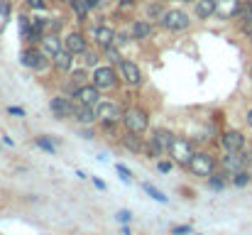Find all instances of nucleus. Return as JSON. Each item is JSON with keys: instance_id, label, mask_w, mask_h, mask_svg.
I'll return each mask as SVG.
<instances>
[{"instance_id": "26", "label": "nucleus", "mask_w": 252, "mask_h": 235, "mask_svg": "<svg viewBox=\"0 0 252 235\" xmlns=\"http://www.w3.org/2000/svg\"><path fill=\"white\" fill-rule=\"evenodd\" d=\"M49 20L52 17H32V30L39 32V34H47L49 32Z\"/></svg>"}, {"instance_id": "50", "label": "nucleus", "mask_w": 252, "mask_h": 235, "mask_svg": "<svg viewBox=\"0 0 252 235\" xmlns=\"http://www.w3.org/2000/svg\"><path fill=\"white\" fill-rule=\"evenodd\" d=\"M113 2H118V0H113Z\"/></svg>"}, {"instance_id": "17", "label": "nucleus", "mask_w": 252, "mask_h": 235, "mask_svg": "<svg viewBox=\"0 0 252 235\" xmlns=\"http://www.w3.org/2000/svg\"><path fill=\"white\" fill-rule=\"evenodd\" d=\"M223 169L233 176L235 171H240V169H248L245 167V155L243 152H225L223 157Z\"/></svg>"}, {"instance_id": "6", "label": "nucleus", "mask_w": 252, "mask_h": 235, "mask_svg": "<svg viewBox=\"0 0 252 235\" xmlns=\"http://www.w3.org/2000/svg\"><path fill=\"white\" fill-rule=\"evenodd\" d=\"M186 167H189V171L193 176H206L208 179L216 171V159H213V155H208V152H193L191 162Z\"/></svg>"}, {"instance_id": "35", "label": "nucleus", "mask_w": 252, "mask_h": 235, "mask_svg": "<svg viewBox=\"0 0 252 235\" xmlns=\"http://www.w3.org/2000/svg\"><path fill=\"white\" fill-rule=\"evenodd\" d=\"M25 2H27V7H32V10H37V12H44L47 5H49L47 0H25Z\"/></svg>"}, {"instance_id": "30", "label": "nucleus", "mask_w": 252, "mask_h": 235, "mask_svg": "<svg viewBox=\"0 0 252 235\" xmlns=\"http://www.w3.org/2000/svg\"><path fill=\"white\" fill-rule=\"evenodd\" d=\"M37 147H42L44 152H52V155L57 152V147H54V142H52V140H49L47 135H39V137H37Z\"/></svg>"}, {"instance_id": "19", "label": "nucleus", "mask_w": 252, "mask_h": 235, "mask_svg": "<svg viewBox=\"0 0 252 235\" xmlns=\"http://www.w3.org/2000/svg\"><path fill=\"white\" fill-rule=\"evenodd\" d=\"M216 7H218V0H196L193 2V15L198 20H208L216 15Z\"/></svg>"}, {"instance_id": "16", "label": "nucleus", "mask_w": 252, "mask_h": 235, "mask_svg": "<svg viewBox=\"0 0 252 235\" xmlns=\"http://www.w3.org/2000/svg\"><path fill=\"white\" fill-rule=\"evenodd\" d=\"M64 47H66L74 57H81L86 49H88V42H86V37L81 32H69L66 39H64Z\"/></svg>"}, {"instance_id": "40", "label": "nucleus", "mask_w": 252, "mask_h": 235, "mask_svg": "<svg viewBox=\"0 0 252 235\" xmlns=\"http://www.w3.org/2000/svg\"><path fill=\"white\" fill-rule=\"evenodd\" d=\"M84 2L88 5V10H98V7H100L105 0H84Z\"/></svg>"}, {"instance_id": "42", "label": "nucleus", "mask_w": 252, "mask_h": 235, "mask_svg": "<svg viewBox=\"0 0 252 235\" xmlns=\"http://www.w3.org/2000/svg\"><path fill=\"white\" fill-rule=\"evenodd\" d=\"M240 30H243V32L248 34V39H252V20L248 22V25H245V27H240Z\"/></svg>"}, {"instance_id": "41", "label": "nucleus", "mask_w": 252, "mask_h": 235, "mask_svg": "<svg viewBox=\"0 0 252 235\" xmlns=\"http://www.w3.org/2000/svg\"><path fill=\"white\" fill-rule=\"evenodd\" d=\"M7 113H10V115H22V118H25V108H17V105H10Z\"/></svg>"}, {"instance_id": "27", "label": "nucleus", "mask_w": 252, "mask_h": 235, "mask_svg": "<svg viewBox=\"0 0 252 235\" xmlns=\"http://www.w3.org/2000/svg\"><path fill=\"white\" fill-rule=\"evenodd\" d=\"M142 189H145V191L150 194V199H155V201H159V203H169L167 196H164V194H162L159 189H155L152 184H147V181H145V184H142Z\"/></svg>"}, {"instance_id": "48", "label": "nucleus", "mask_w": 252, "mask_h": 235, "mask_svg": "<svg viewBox=\"0 0 252 235\" xmlns=\"http://www.w3.org/2000/svg\"><path fill=\"white\" fill-rule=\"evenodd\" d=\"M57 2H69V0H57Z\"/></svg>"}, {"instance_id": "13", "label": "nucleus", "mask_w": 252, "mask_h": 235, "mask_svg": "<svg viewBox=\"0 0 252 235\" xmlns=\"http://www.w3.org/2000/svg\"><path fill=\"white\" fill-rule=\"evenodd\" d=\"M74 98H76L79 103L88 105V108H95V103L100 101V91H98L93 83H84V86L74 93Z\"/></svg>"}, {"instance_id": "5", "label": "nucleus", "mask_w": 252, "mask_h": 235, "mask_svg": "<svg viewBox=\"0 0 252 235\" xmlns=\"http://www.w3.org/2000/svg\"><path fill=\"white\" fill-rule=\"evenodd\" d=\"M159 25L169 30V32H184V30H189V25H191V17H189V12H184V10H167L162 17H159Z\"/></svg>"}, {"instance_id": "7", "label": "nucleus", "mask_w": 252, "mask_h": 235, "mask_svg": "<svg viewBox=\"0 0 252 235\" xmlns=\"http://www.w3.org/2000/svg\"><path fill=\"white\" fill-rule=\"evenodd\" d=\"M118 81H120V76H118V71L113 67H95L93 74H91V83L98 91H110V88L118 86Z\"/></svg>"}, {"instance_id": "29", "label": "nucleus", "mask_w": 252, "mask_h": 235, "mask_svg": "<svg viewBox=\"0 0 252 235\" xmlns=\"http://www.w3.org/2000/svg\"><path fill=\"white\" fill-rule=\"evenodd\" d=\"M208 186L216 189V191L225 189V176H223V174H211V176H208Z\"/></svg>"}, {"instance_id": "25", "label": "nucleus", "mask_w": 252, "mask_h": 235, "mask_svg": "<svg viewBox=\"0 0 252 235\" xmlns=\"http://www.w3.org/2000/svg\"><path fill=\"white\" fill-rule=\"evenodd\" d=\"M164 12H167V10H164V2H162V0H155V2L147 7V15H150V20H159Z\"/></svg>"}, {"instance_id": "2", "label": "nucleus", "mask_w": 252, "mask_h": 235, "mask_svg": "<svg viewBox=\"0 0 252 235\" xmlns=\"http://www.w3.org/2000/svg\"><path fill=\"white\" fill-rule=\"evenodd\" d=\"M20 64L32 69V71H47L49 64H52V57L44 52V49H37V47H27L22 54H20Z\"/></svg>"}, {"instance_id": "18", "label": "nucleus", "mask_w": 252, "mask_h": 235, "mask_svg": "<svg viewBox=\"0 0 252 235\" xmlns=\"http://www.w3.org/2000/svg\"><path fill=\"white\" fill-rule=\"evenodd\" d=\"M120 140H123V145H125L130 152H135V155L147 152V142H145V140H142V135H137V133H130V130H127Z\"/></svg>"}, {"instance_id": "37", "label": "nucleus", "mask_w": 252, "mask_h": 235, "mask_svg": "<svg viewBox=\"0 0 252 235\" xmlns=\"http://www.w3.org/2000/svg\"><path fill=\"white\" fill-rule=\"evenodd\" d=\"M157 169H159L162 174H169V171H171V162H167V159H157Z\"/></svg>"}, {"instance_id": "9", "label": "nucleus", "mask_w": 252, "mask_h": 235, "mask_svg": "<svg viewBox=\"0 0 252 235\" xmlns=\"http://www.w3.org/2000/svg\"><path fill=\"white\" fill-rule=\"evenodd\" d=\"M193 145L189 142V140H184V137H174V142H171V147H169V157L176 162V164H189L191 162V157H193Z\"/></svg>"}, {"instance_id": "34", "label": "nucleus", "mask_w": 252, "mask_h": 235, "mask_svg": "<svg viewBox=\"0 0 252 235\" xmlns=\"http://www.w3.org/2000/svg\"><path fill=\"white\" fill-rule=\"evenodd\" d=\"M115 171L120 174V179H123V181H127V184L132 181V174H130V169H127L125 164H115Z\"/></svg>"}, {"instance_id": "15", "label": "nucleus", "mask_w": 252, "mask_h": 235, "mask_svg": "<svg viewBox=\"0 0 252 235\" xmlns=\"http://www.w3.org/2000/svg\"><path fill=\"white\" fill-rule=\"evenodd\" d=\"M243 2L240 0H218V7H216V15L220 20H235L238 12H240Z\"/></svg>"}, {"instance_id": "44", "label": "nucleus", "mask_w": 252, "mask_h": 235, "mask_svg": "<svg viewBox=\"0 0 252 235\" xmlns=\"http://www.w3.org/2000/svg\"><path fill=\"white\" fill-rule=\"evenodd\" d=\"M93 184H95V186H98V189H100V191H105V184H103V181H100V179H93Z\"/></svg>"}, {"instance_id": "20", "label": "nucleus", "mask_w": 252, "mask_h": 235, "mask_svg": "<svg viewBox=\"0 0 252 235\" xmlns=\"http://www.w3.org/2000/svg\"><path fill=\"white\" fill-rule=\"evenodd\" d=\"M79 125H91V123H95L98 118H95V110L93 108H88L84 103H76L74 105V115H71Z\"/></svg>"}, {"instance_id": "14", "label": "nucleus", "mask_w": 252, "mask_h": 235, "mask_svg": "<svg viewBox=\"0 0 252 235\" xmlns=\"http://www.w3.org/2000/svg\"><path fill=\"white\" fill-rule=\"evenodd\" d=\"M52 64H54V69H57V71L69 74V71L74 69V54H71L66 47H62V49L52 57Z\"/></svg>"}, {"instance_id": "8", "label": "nucleus", "mask_w": 252, "mask_h": 235, "mask_svg": "<svg viewBox=\"0 0 252 235\" xmlns=\"http://www.w3.org/2000/svg\"><path fill=\"white\" fill-rule=\"evenodd\" d=\"M118 67H120V78H123L127 86L140 88V86L145 83V74H142L140 64H135L132 59H120V62H118Z\"/></svg>"}, {"instance_id": "11", "label": "nucleus", "mask_w": 252, "mask_h": 235, "mask_svg": "<svg viewBox=\"0 0 252 235\" xmlns=\"http://www.w3.org/2000/svg\"><path fill=\"white\" fill-rule=\"evenodd\" d=\"M93 39H95V47L105 52V49L115 47V30L110 25H98L93 30Z\"/></svg>"}, {"instance_id": "28", "label": "nucleus", "mask_w": 252, "mask_h": 235, "mask_svg": "<svg viewBox=\"0 0 252 235\" xmlns=\"http://www.w3.org/2000/svg\"><path fill=\"white\" fill-rule=\"evenodd\" d=\"M69 81H71V91L76 93V91H79V88H81V86L86 83V71H84V69H81V71H74Z\"/></svg>"}, {"instance_id": "1", "label": "nucleus", "mask_w": 252, "mask_h": 235, "mask_svg": "<svg viewBox=\"0 0 252 235\" xmlns=\"http://www.w3.org/2000/svg\"><path fill=\"white\" fill-rule=\"evenodd\" d=\"M171 142H174V135L167 128H155L147 137V155L152 159H162V155H169Z\"/></svg>"}, {"instance_id": "31", "label": "nucleus", "mask_w": 252, "mask_h": 235, "mask_svg": "<svg viewBox=\"0 0 252 235\" xmlns=\"http://www.w3.org/2000/svg\"><path fill=\"white\" fill-rule=\"evenodd\" d=\"M81 64H84V67H95V64H98V54L91 52V49H86L84 54H81Z\"/></svg>"}, {"instance_id": "32", "label": "nucleus", "mask_w": 252, "mask_h": 235, "mask_svg": "<svg viewBox=\"0 0 252 235\" xmlns=\"http://www.w3.org/2000/svg\"><path fill=\"white\" fill-rule=\"evenodd\" d=\"M17 27H20V37H25V34L30 32V27H32V17H27V15H20V22H17Z\"/></svg>"}, {"instance_id": "47", "label": "nucleus", "mask_w": 252, "mask_h": 235, "mask_svg": "<svg viewBox=\"0 0 252 235\" xmlns=\"http://www.w3.org/2000/svg\"><path fill=\"white\" fill-rule=\"evenodd\" d=\"M248 74H250V78H252V64H250V67H248Z\"/></svg>"}, {"instance_id": "38", "label": "nucleus", "mask_w": 252, "mask_h": 235, "mask_svg": "<svg viewBox=\"0 0 252 235\" xmlns=\"http://www.w3.org/2000/svg\"><path fill=\"white\" fill-rule=\"evenodd\" d=\"M191 233V226H174L171 228V235H186Z\"/></svg>"}, {"instance_id": "45", "label": "nucleus", "mask_w": 252, "mask_h": 235, "mask_svg": "<svg viewBox=\"0 0 252 235\" xmlns=\"http://www.w3.org/2000/svg\"><path fill=\"white\" fill-rule=\"evenodd\" d=\"M245 120H248V125H250V128H252V108H250V110H248V118H245Z\"/></svg>"}, {"instance_id": "24", "label": "nucleus", "mask_w": 252, "mask_h": 235, "mask_svg": "<svg viewBox=\"0 0 252 235\" xmlns=\"http://www.w3.org/2000/svg\"><path fill=\"white\" fill-rule=\"evenodd\" d=\"M250 169H240V171H235L233 174V186H238V189H243V186H248L250 184Z\"/></svg>"}, {"instance_id": "23", "label": "nucleus", "mask_w": 252, "mask_h": 235, "mask_svg": "<svg viewBox=\"0 0 252 235\" xmlns=\"http://www.w3.org/2000/svg\"><path fill=\"white\" fill-rule=\"evenodd\" d=\"M66 5L74 10V15H76V20H79V22H84L86 17H88V12H91V10H88V5H86L84 0H69Z\"/></svg>"}, {"instance_id": "3", "label": "nucleus", "mask_w": 252, "mask_h": 235, "mask_svg": "<svg viewBox=\"0 0 252 235\" xmlns=\"http://www.w3.org/2000/svg\"><path fill=\"white\" fill-rule=\"evenodd\" d=\"M123 125L125 130L130 133H137V135H145L150 130V115L142 110V108H130L123 113Z\"/></svg>"}, {"instance_id": "21", "label": "nucleus", "mask_w": 252, "mask_h": 235, "mask_svg": "<svg viewBox=\"0 0 252 235\" xmlns=\"http://www.w3.org/2000/svg\"><path fill=\"white\" fill-rule=\"evenodd\" d=\"M130 34H132V39H147L150 34H152V22L150 20H135L132 22V27H130Z\"/></svg>"}, {"instance_id": "39", "label": "nucleus", "mask_w": 252, "mask_h": 235, "mask_svg": "<svg viewBox=\"0 0 252 235\" xmlns=\"http://www.w3.org/2000/svg\"><path fill=\"white\" fill-rule=\"evenodd\" d=\"M130 218H132L130 211H120V213H118V221H120V223H130Z\"/></svg>"}, {"instance_id": "22", "label": "nucleus", "mask_w": 252, "mask_h": 235, "mask_svg": "<svg viewBox=\"0 0 252 235\" xmlns=\"http://www.w3.org/2000/svg\"><path fill=\"white\" fill-rule=\"evenodd\" d=\"M39 44H42V49H44L49 57H54V54L64 47V44H62V39H59V34H54V32H47V34L42 37V42H39Z\"/></svg>"}, {"instance_id": "33", "label": "nucleus", "mask_w": 252, "mask_h": 235, "mask_svg": "<svg viewBox=\"0 0 252 235\" xmlns=\"http://www.w3.org/2000/svg\"><path fill=\"white\" fill-rule=\"evenodd\" d=\"M130 39H132L130 32H115V47H125Z\"/></svg>"}, {"instance_id": "46", "label": "nucleus", "mask_w": 252, "mask_h": 235, "mask_svg": "<svg viewBox=\"0 0 252 235\" xmlns=\"http://www.w3.org/2000/svg\"><path fill=\"white\" fill-rule=\"evenodd\" d=\"M123 235H132V231H130V228H127L125 223H123Z\"/></svg>"}, {"instance_id": "10", "label": "nucleus", "mask_w": 252, "mask_h": 235, "mask_svg": "<svg viewBox=\"0 0 252 235\" xmlns=\"http://www.w3.org/2000/svg\"><path fill=\"white\" fill-rule=\"evenodd\" d=\"M220 145H223L225 152H243L248 140H245V135L240 130H225L223 137H220Z\"/></svg>"}, {"instance_id": "4", "label": "nucleus", "mask_w": 252, "mask_h": 235, "mask_svg": "<svg viewBox=\"0 0 252 235\" xmlns=\"http://www.w3.org/2000/svg\"><path fill=\"white\" fill-rule=\"evenodd\" d=\"M95 118L103 123V125H115V123H120L123 120V110H120V105L115 103V101H98L95 103Z\"/></svg>"}, {"instance_id": "12", "label": "nucleus", "mask_w": 252, "mask_h": 235, "mask_svg": "<svg viewBox=\"0 0 252 235\" xmlns=\"http://www.w3.org/2000/svg\"><path fill=\"white\" fill-rule=\"evenodd\" d=\"M49 110L54 113V118H71L74 115V103L66 98V96H54L49 101Z\"/></svg>"}, {"instance_id": "43", "label": "nucleus", "mask_w": 252, "mask_h": 235, "mask_svg": "<svg viewBox=\"0 0 252 235\" xmlns=\"http://www.w3.org/2000/svg\"><path fill=\"white\" fill-rule=\"evenodd\" d=\"M135 2H137V0H118V5H120V7H132Z\"/></svg>"}, {"instance_id": "49", "label": "nucleus", "mask_w": 252, "mask_h": 235, "mask_svg": "<svg viewBox=\"0 0 252 235\" xmlns=\"http://www.w3.org/2000/svg\"><path fill=\"white\" fill-rule=\"evenodd\" d=\"M184 2H196V0H184Z\"/></svg>"}, {"instance_id": "36", "label": "nucleus", "mask_w": 252, "mask_h": 235, "mask_svg": "<svg viewBox=\"0 0 252 235\" xmlns=\"http://www.w3.org/2000/svg\"><path fill=\"white\" fill-rule=\"evenodd\" d=\"M10 12H12V10H10V2H7V0H0V15H2V22L10 17Z\"/></svg>"}]
</instances>
